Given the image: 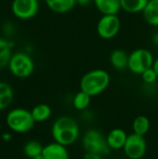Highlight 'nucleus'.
Here are the masks:
<instances>
[{"mask_svg":"<svg viewBox=\"0 0 158 159\" xmlns=\"http://www.w3.org/2000/svg\"><path fill=\"white\" fill-rule=\"evenodd\" d=\"M93 2L102 15H117L121 10L120 0H93Z\"/></svg>","mask_w":158,"mask_h":159,"instance_id":"obj_12","label":"nucleus"},{"mask_svg":"<svg viewBox=\"0 0 158 159\" xmlns=\"http://www.w3.org/2000/svg\"><path fill=\"white\" fill-rule=\"evenodd\" d=\"M124 155L128 159H142L147 153V142L144 136L131 133L128 136L123 148Z\"/></svg>","mask_w":158,"mask_h":159,"instance_id":"obj_7","label":"nucleus"},{"mask_svg":"<svg viewBox=\"0 0 158 159\" xmlns=\"http://www.w3.org/2000/svg\"><path fill=\"white\" fill-rule=\"evenodd\" d=\"M141 75H142V78L143 82L145 84H147V85H153V84H155L158 79L157 75L155 72V70L153 69V67L145 70Z\"/></svg>","mask_w":158,"mask_h":159,"instance_id":"obj_23","label":"nucleus"},{"mask_svg":"<svg viewBox=\"0 0 158 159\" xmlns=\"http://www.w3.org/2000/svg\"><path fill=\"white\" fill-rule=\"evenodd\" d=\"M13 14L20 20H30L39 10L38 0H13L11 5Z\"/></svg>","mask_w":158,"mask_h":159,"instance_id":"obj_9","label":"nucleus"},{"mask_svg":"<svg viewBox=\"0 0 158 159\" xmlns=\"http://www.w3.org/2000/svg\"><path fill=\"white\" fill-rule=\"evenodd\" d=\"M33 159H45V158H44L43 155H39V156H37V157H34V158H33Z\"/></svg>","mask_w":158,"mask_h":159,"instance_id":"obj_29","label":"nucleus"},{"mask_svg":"<svg viewBox=\"0 0 158 159\" xmlns=\"http://www.w3.org/2000/svg\"><path fill=\"white\" fill-rule=\"evenodd\" d=\"M51 136L54 142L66 147L71 146L80 137L79 125L77 121L71 116H60L52 124Z\"/></svg>","mask_w":158,"mask_h":159,"instance_id":"obj_1","label":"nucleus"},{"mask_svg":"<svg viewBox=\"0 0 158 159\" xmlns=\"http://www.w3.org/2000/svg\"><path fill=\"white\" fill-rule=\"evenodd\" d=\"M47 7L55 13H67L77 5L76 0H45Z\"/></svg>","mask_w":158,"mask_h":159,"instance_id":"obj_14","label":"nucleus"},{"mask_svg":"<svg viewBox=\"0 0 158 159\" xmlns=\"http://www.w3.org/2000/svg\"><path fill=\"white\" fill-rule=\"evenodd\" d=\"M11 56V45L7 40L0 38V69L8 65Z\"/></svg>","mask_w":158,"mask_h":159,"instance_id":"obj_22","label":"nucleus"},{"mask_svg":"<svg viewBox=\"0 0 158 159\" xmlns=\"http://www.w3.org/2000/svg\"><path fill=\"white\" fill-rule=\"evenodd\" d=\"M82 159H103V157L101 156V155H97V154L85 153V155H84Z\"/></svg>","mask_w":158,"mask_h":159,"instance_id":"obj_24","label":"nucleus"},{"mask_svg":"<svg viewBox=\"0 0 158 159\" xmlns=\"http://www.w3.org/2000/svg\"><path fill=\"white\" fill-rule=\"evenodd\" d=\"M155 58L152 52L146 48H137L129 56V70L134 75H142L145 70L153 66Z\"/></svg>","mask_w":158,"mask_h":159,"instance_id":"obj_6","label":"nucleus"},{"mask_svg":"<svg viewBox=\"0 0 158 159\" xmlns=\"http://www.w3.org/2000/svg\"><path fill=\"white\" fill-rule=\"evenodd\" d=\"M92 1H93V0H76V3H77L78 5L82 6V7H87V6H88Z\"/></svg>","mask_w":158,"mask_h":159,"instance_id":"obj_25","label":"nucleus"},{"mask_svg":"<svg viewBox=\"0 0 158 159\" xmlns=\"http://www.w3.org/2000/svg\"><path fill=\"white\" fill-rule=\"evenodd\" d=\"M8 69L14 76L18 78H26L33 74L34 63L28 54L18 52L11 56L8 62Z\"/></svg>","mask_w":158,"mask_h":159,"instance_id":"obj_5","label":"nucleus"},{"mask_svg":"<svg viewBox=\"0 0 158 159\" xmlns=\"http://www.w3.org/2000/svg\"><path fill=\"white\" fill-rule=\"evenodd\" d=\"M152 42L155 46L158 47V32H156L152 36Z\"/></svg>","mask_w":158,"mask_h":159,"instance_id":"obj_27","label":"nucleus"},{"mask_svg":"<svg viewBox=\"0 0 158 159\" xmlns=\"http://www.w3.org/2000/svg\"><path fill=\"white\" fill-rule=\"evenodd\" d=\"M128 136V133L123 129L115 128L111 129L106 135V142L111 151L123 150Z\"/></svg>","mask_w":158,"mask_h":159,"instance_id":"obj_10","label":"nucleus"},{"mask_svg":"<svg viewBox=\"0 0 158 159\" xmlns=\"http://www.w3.org/2000/svg\"><path fill=\"white\" fill-rule=\"evenodd\" d=\"M142 16L149 25L158 27V0H149Z\"/></svg>","mask_w":158,"mask_h":159,"instance_id":"obj_15","label":"nucleus"},{"mask_svg":"<svg viewBox=\"0 0 158 159\" xmlns=\"http://www.w3.org/2000/svg\"><path fill=\"white\" fill-rule=\"evenodd\" d=\"M31 113L35 122H45L51 116L52 110L49 105L39 103L32 109Z\"/></svg>","mask_w":158,"mask_h":159,"instance_id":"obj_18","label":"nucleus"},{"mask_svg":"<svg viewBox=\"0 0 158 159\" xmlns=\"http://www.w3.org/2000/svg\"><path fill=\"white\" fill-rule=\"evenodd\" d=\"M129 55L123 49H115L110 54V63L118 71L126 70L129 66Z\"/></svg>","mask_w":158,"mask_h":159,"instance_id":"obj_13","label":"nucleus"},{"mask_svg":"<svg viewBox=\"0 0 158 159\" xmlns=\"http://www.w3.org/2000/svg\"><path fill=\"white\" fill-rule=\"evenodd\" d=\"M121 9L128 13H142L149 0H120Z\"/></svg>","mask_w":158,"mask_h":159,"instance_id":"obj_16","label":"nucleus"},{"mask_svg":"<svg viewBox=\"0 0 158 159\" xmlns=\"http://www.w3.org/2000/svg\"><path fill=\"white\" fill-rule=\"evenodd\" d=\"M121 29V20L117 15H102L97 23V33L105 40L115 37Z\"/></svg>","mask_w":158,"mask_h":159,"instance_id":"obj_8","label":"nucleus"},{"mask_svg":"<svg viewBox=\"0 0 158 159\" xmlns=\"http://www.w3.org/2000/svg\"><path fill=\"white\" fill-rule=\"evenodd\" d=\"M13 101V89L5 82H0V111L7 108Z\"/></svg>","mask_w":158,"mask_h":159,"instance_id":"obj_19","label":"nucleus"},{"mask_svg":"<svg viewBox=\"0 0 158 159\" xmlns=\"http://www.w3.org/2000/svg\"><path fill=\"white\" fill-rule=\"evenodd\" d=\"M43 149L44 146L42 145L41 143L37 141H29L24 144L23 153L28 158L33 159L39 155H42Z\"/></svg>","mask_w":158,"mask_h":159,"instance_id":"obj_21","label":"nucleus"},{"mask_svg":"<svg viewBox=\"0 0 158 159\" xmlns=\"http://www.w3.org/2000/svg\"><path fill=\"white\" fill-rule=\"evenodd\" d=\"M153 69L155 70V72L156 73V75H157L158 76V57L156 59H155V61H154V63H153Z\"/></svg>","mask_w":158,"mask_h":159,"instance_id":"obj_28","label":"nucleus"},{"mask_svg":"<svg viewBox=\"0 0 158 159\" xmlns=\"http://www.w3.org/2000/svg\"><path fill=\"white\" fill-rule=\"evenodd\" d=\"M2 140L5 141V142H10L12 140V135L10 133H4L2 135Z\"/></svg>","mask_w":158,"mask_h":159,"instance_id":"obj_26","label":"nucleus"},{"mask_svg":"<svg viewBox=\"0 0 158 159\" xmlns=\"http://www.w3.org/2000/svg\"><path fill=\"white\" fill-rule=\"evenodd\" d=\"M91 98L88 93L80 90L78 91L74 96V99H73V106L75 110L77 111H81V112H84L86 111L89 105H90V102H91Z\"/></svg>","mask_w":158,"mask_h":159,"instance_id":"obj_20","label":"nucleus"},{"mask_svg":"<svg viewBox=\"0 0 158 159\" xmlns=\"http://www.w3.org/2000/svg\"><path fill=\"white\" fill-rule=\"evenodd\" d=\"M111 76L103 69H93L86 73L80 79V90L88 93L90 97L103 93L109 87Z\"/></svg>","mask_w":158,"mask_h":159,"instance_id":"obj_2","label":"nucleus"},{"mask_svg":"<svg viewBox=\"0 0 158 159\" xmlns=\"http://www.w3.org/2000/svg\"><path fill=\"white\" fill-rule=\"evenodd\" d=\"M42 155L45 159H70V154L67 147L56 142L44 146Z\"/></svg>","mask_w":158,"mask_h":159,"instance_id":"obj_11","label":"nucleus"},{"mask_svg":"<svg viewBox=\"0 0 158 159\" xmlns=\"http://www.w3.org/2000/svg\"><path fill=\"white\" fill-rule=\"evenodd\" d=\"M151 128L150 119L146 116H138L132 122V131L135 134L145 136Z\"/></svg>","mask_w":158,"mask_h":159,"instance_id":"obj_17","label":"nucleus"},{"mask_svg":"<svg viewBox=\"0 0 158 159\" xmlns=\"http://www.w3.org/2000/svg\"><path fill=\"white\" fill-rule=\"evenodd\" d=\"M6 122L7 127L16 133H27L33 129L35 124L31 111L24 108H15L9 111Z\"/></svg>","mask_w":158,"mask_h":159,"instance_id":"obj_3","label":"nucleus"},{"mask_svg":"<svg viewBox=\"0 0 158 159\" xmlns=\"http://www.w3.org/2000/svg\"><path fill=\"white\" fill-rule=\"evenodd\" d=\"M82 146L86 153L97 154L102 157L108 156L111 152L106 142V136L96 129H89L84 133Z\"/></svg>","mask_w":158,"mask_h":159,"instance_id":"obj_4","label":"nucleus"}]
</instances>
